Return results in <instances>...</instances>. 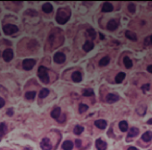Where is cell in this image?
<instances>
[{
	"mask_svg": "<svg viewBox=\"0 0 152 150\" xmlns=\"http://www.w3.org/2000/svg\"><path fill=\"white\" fill-rule=\"evenodd\" d=\"M71 16V11L69 8H60L57 10L56 16H55V20L58 24H65L66 22H68V20L70 19Z\"/></svg>",
	"mask_w": 152,
	"mask_h": 150,
	"instance_id": "obj_1",
	"label": "cell"
},
{
	"mask_svg": "<svg viewBox=\"0 0 152 150\" xmlns=\"http://www.w3.org/2000/svg\"><path fill=\"white\" fill-rule=\"evenodd\" d=\"M38 75H39V78L41 79L42 83L44 84H48L49 83V76H48V71L47 68L41 66L38 70Z\"/></svg>",
	"mask_w": 152,
	"mask_h": 150,
	"instance_id": "obj_2",
	"label": "cell"
},
{
	"mask_svg": "<svg viewBox=\"0 0 152 150\" xmlns=\"http://www.w3.org/2000/svg\"><path fill=\"white\" fill-rule=\"evenodd\" d=\"M18 30H19L18 26H16L14 24H6V25L3 26V31H4L5 35H11L12 36V35L16 33Z\"/></svg>",
	"mask_w": 152,
	"mask_h": 150,
	"instance_id": "obj_3",
	"label": "cell"
},
{
	"mask_svg": "<svg viewBox=\"0 0 152 150\" xmlns=\"http://www.w3.org/2000/svg\"><path fill=\"white\" fill-rule=\"evenodd\" d=\"M36 65V60L32 59V58H27V59H24L23 63H22V67L24 68V70H31L33 68V66Z\"/></svg>",
	"mask_w": 152,
	"mask_h": 150,
	"instance_id": "obj_4",
	"label": "cell"
},
{
	"mask_svg": "<svg viewBox=\"0 0 152 150\" xmlns=\"http://www.w3.org/2000/svg\"><path fill=\"white\" fill-rule=\"evenodd\" d=\"M2 56H3V59L5 62H11L13 59V57H14V51L11 48L5 49L3 51V53H2Z\"/></svg>",
	"mask_w": 152,
	"mask_h": 150,
	"instance_id": "obj_5",
	"label": "cell"
},
{
	"mask_svg": "<svg viewBox=\"0 0 152 150\" xmlns=\"http://www.w3.org/2000/svg\"><path fill=\"white\" fill-rule=\"evenodd\" d=\"M41 148L43 150H51L52 149V145H51V142L48 138H44L41 142Z\"/></svg>",
	"mask_w": 152,
	"mask_h": 150,
	"instance_id": "obj_6",
	"label": "cell"
},
{
	"mask_svg": "<svg viewBox=\"0 0 152 150\" xmlns=\"http://www.w3.org/2000/svg\"><path fill=\"white\" fill-rule=\"evenodd\" d=\"M66 60V55L63 52H57L54 54V62L57 64H63Z\"/></svg>",
	"mask_w": 152,
	"mask_h": 150,
	"instance_id": "obj_7",
	"label": "cell"
},
{
	"mask_svg": "<svg viewBox=\"0 0 152 150\" xmlns=\"http://www.w3.org/2000/svg\"><path fill=\"white\" fill-rule=\"evenodd\" d=\"M96 148H97L98 150H106V148H107V144H106L103 140L98 139V140L96 141Z\"/></svg>",
	"mask_w": 152,
	"mask_h": 150,
	"instance_id": "obj_8",
	"label": "cell"
},
{
	"mask_svg": "<svg viewBox=\"0 0 152 150\" xmlns=\"http://www.w3.org/2000/svg\"><path fill=\"white\" fill-rule=\"evenodd\" d=\"M72 80L74 83H80L82 80V75L80 72H74L72 74Z\"/></svg>",
	"mask_w": 152,
	"mask_h": 150,
	"instance_id": "obj_9",
	"label": "cell"
},
{
	"mask_svg": "<svg viewBox=\"0 0 152 150\" xmlns=\"http://www.w3.org/2000/svg\"><path fill=\"white\" fill-rule=\"evenodd\" d=\"M118 100H119V96H118L117 94L110 93V94H108V95L106 96V101H107L108 103H114V102H116V101H118Z\"/></svg>",
	"mask_w": 152,
	"mask_h": 150,
	"instance_id": "obj_10",
	"label": "cell"
},
{
	"mask_svg": "<svg viewBox=\"0 0 152 150\" xmlns=\"http://www.w3.org/2000/svg\"><path fill=\"white\" fill-rule=\"evenodd\" d=\"M113 10H114V6H113L112 3H109V2L103 3V5H102V12L103 13H110Z\"/></svg>",
	"mask_w": 152,
	"mask_h": 150,
	"instance_id": "obj_11",
	"label": "cell"
},
{
	"mask_svg": "<svg viewBox=\"0 0 152 150\" xmlns=\"http://www.w3.org/2000/svg\"><path fill=\"white\" fill-rule=\"evenodd\" d=\"M117 27H118V22H117L116 20L113 19V20L108 21V23H107V29H108V30L114 31V30L117 29Z\"/></svg>",
	"mask_w": 152,
	"mask_h": 150,
	"instance_id": "obj_12",
	"label": "cell"
},
{
	"mask_svg": "<svg viewBox=\"0 0 152 150\" xmlns=\"http://www.w3.org/2000/svg\"><path fill=\"white\" fill-rule=\"evenodd\" d=\"M52 10H53L52 4H50L49 2L44 3V4H43V6H42V11H43L44 13H46V14H50V13L52 12Z\"/></svg>",
	"mask_w": 152,
	"mask_h": 150,
	"instance_id": "obj_13",
	"label": "cell"
},
{
	"mask_svg": "<svg viewBox=\"0 0 152 150\" xmlns=\"http://www.w3.org/2000/svg\"><path fill=\"white\" fill-rule=\"evenodd\" d=\"M82 48H84V50H85V51L89 52V51H91V50L94 48V43H92L91 41H87V42L84 44Z\"/></svg>",
	"mask_w": 152,
	"mask_h": 150,
	"instance_id": "obj_14",
	"label": "cell"
},
{
	"mask_svg": "<svg viewBox=\"0 0 152 150\" xmlns=\"http://www.w3.org/2000/svg\"><path fill=\"white\" fill-rule=\"evenodd\" d=\"M95 125L99 128V129H104L106 126H107V123L105 120H97L95 121Z\"/></svg>",
	"mask_w": 152,
	"mask_h": 150,
	"instance_id": "obj_15",
	"label": "cell"
},
{
	"mask_svg": "<svg viewBox=\"0 0 152 150\" xmlns=\"http://www.w3.org/2000/svg\"><path fill=\"white\" fill-rule=\"evenodd\" d=\"M61 147H63L64 150H72L73 147H74V144L71 141H65L63 143V146Z\"/></svg>",
	"mask_w": 152,
	"mask_h": 150,
	"instance_id": "obj_16",
	"label": "cell"
},
{
	"mask_svg": "<svg viewBox=\"0 0 152 150\" xmlns=\"http://www.w3.org/2000/svg\"><path fill=\"white\" fill-rule=\"evenodd\" d=\"M51 117L53 118V119H58L59 118V116H60V108L59 107H55L54 110H52V112H51Z\"/></svg>",
	"mask_w": 152,
	"mask_h": 150,
	"instance_id": "obj_17",
	"label": "cell"
},
{
	"mask_svg": "<svg viewBox=\"0 0 152 150\" xmlns=\"http://www.w3.org/2000/svg\"><path fill=\"white\" fill-rule=\"evenodd\" d=\"M125 36H126V38H127V39H129V40H131V41H136V40H137L136 35H135L134 32H132V31L127 30V31L125 32Z\"/></svg>",
	"mask_w": 152,
	"mask_h": 150,
	"instance_id": "obj_18",
	"label": "cell"
},
{
	"mask_svg": "<svg viewBox=\"0 0 152 150\" xmlns=\"http://www.w3.org/2000/svg\"><path fill=\"white\" fill-rule=\"evenodd\" d=\"M119 128H120V130L123 131V132L127 131V130H128V123H127L126 121H121V122L119 123Z\"/></svg>",
	"mask_w": 152,
	"mask_h": 150,
	"instance_id": "obj_19",
	"label": "cell"
},
{
	"mask_svg": "<svg viewBox=\"0 0 152 150\" xmlns=\"http://www.w3.org/2000/svg\"><path fill=\"white\" fill-rule=\"evenodd\" d=\"M142 139H143V141H145V142H150V141L152 140V132H151V131H146V132L142 135Z\"/></svg>",
	"mask_w": 152,
	"mask_h": 150,
	"instance_id": "obj_20",
	"label": "cell"
},
{
	"mask_svg": "<svg viewBox=\"0 0 152 150\" xmlns=\"http://www.w3.org/2000/svg\"><path fill=\"white\" fill-rule=\"evenodd\" d=\"M124 78H125V73L120 72V73L117 74V76H116V83L117 84H121L124 80Z\"/></svg>",
	"mask_w": 152,
	"mask_h": 150,
	"instance_id": "obj_21",
	"label": "cell"
},
{
	"mask_svg": "<svg viewBox=\"0 0 152 150\" xmlns=\"http://www.w3.org/2000/svg\"><path fill=\"white\" fill-rule=\"evenodd\" d=\"M137 134H139V129H137L136 127H132V128H130L129 131H128V135H129L130 138L136 137Z\"/></svg>",
	"mask_w": 152,
	"mask_h": 150,
	"instance_id": "obj_22",
	"label": "cell"
},
{
	"mask_svg": "<svg viewBox=\"0 0 152 150\" xmlns=\"http://www.w3.org/2000/svg\"><path fill=\"white\" fill-rule=\"evenodd\" d=\"M109 60H110V58H109L108 56H104L103 58H101V59L99 60V66H101V67H104V66L108 65Z\"/></svg>",
	"mask_w": 152,
	"mask_h": 150,
	"instance_id": "obj_23",
	"label": "cell"
},
{
	"mask_svg": "<svg viewBox=\"0 0 152 150\" xmlns=\"http://www.w3.org/2000/svg\"><path fill=\"white\" fill-rule=\"evenodd\" d=\"M34 97H36V92H33V91H29V92L25 93V98L28 100H33Z\"/></svg>",
	"mask_w": 152,
	"mask_h": 150,
	"instance_id": "obj_24",
	"label": "cell"
},
{
	"mask_svg": "<svg viewBox=\"0 0 152 150\" xmlns=\"http://www.w3.org/2000/svg\"><path fill=\"white\" fill-rule=\"evenodd\" d=\"M124 66L127 68V69H130L131 67H132V62H131V59L129 58V57H124Z\"/></svg>",
	"mask_w": 152,
	"mask_h": 150,
	"instance_id": "obj_25",
	"label": "cell"
},
{
	"mask_svg": "<svg viewBox=\"0 0 152 150\" xmlns=\"http://www.w3.org/2000/svg\"><path fill=\"white\" fill-rule=\"evenodd\" d=\"M82 131H84V126L76 125L74 127V133L75 134H80V133H82Z\"/></svg>",
	"mask_w": 152,
	"mask_h": 150,
	"instance_id": "obj_26",
	"label": "cell"
},
{
	"mask_svg": "<svg viewBox=\"0 0 152 150\" xmlns=\"http://www.w3.org/2000/svg\"><path fill=\"white\" fill-rule=\"evenodd\" d=\"M49 95V90L48 89H42L41 90V92H40V98H45V97H47Z\"/></svg>",
	"mask_w": 152,
	"mask_h": 150,
	"instance_id": "obj_27",
	"label": "cell"
},
{
	"mask_svg": "<svg viewBox=\"0 0 152 150\" xmlns=\"http://www.w3.org/2000/svg\"><path fill=\"white\" fill-rule=\"evenodd\" d=\"M88 110H89V106H88L87 104H84V103H80V104H79V113H80V114L87 112Z\"/></svg>",
	"mask_w": 152,
	"mask_h": 150,
	"instance_id": "obj_28",
	"label": "cell"
},
{
	"mask_svg": "<svg viewBox=\"0 0 152 150\" xmlns=\"http://www.w3.org/2000/svg\"><path fill=\"white\" fill-rule=\"evenodd\" d=\"M87 31H88L89 37H91V39H95L96 38V32H95V30L93 28H88Z\"/></svg>",
	"mask_w": 152,
	"mask_h": 150,
	"instance_id": "obj_29",
	"label": "cell"
},
{
	"mask_svg": "<svg viewBox=\"0 0 152 150\" xmlns=\"http://www.w3.org/2000/svg\"><path fill=\"white\" fill-rule=\"evenodd\" d=\"M6 131V126L4 123H0V135H3Z\"/></svg>",
	"mask_w": 152,
	"mask_h": 150,
	"instance_id": "obj_30",
	"label": "cell"
},
{
	"mask_svg": "<svg viewBox=\"0 0 152 150\" xmlns=\"http://www.w3.org/2000/svg\"><path fill=\"white\" fill-rule=\"evenodd\" d=\"M82 95L84 96H93L94 95V91L93 90H85L84 91V93H82Z\"/></svg>",
	"mask_w": 152,
	"mask_h": 150,
	"instance_id": "obj_31",
	"label": "cell"
},
{
	"mask_svg": "<svg viewBox=\"0 0 152 150\" xmlns=\"http://www.w3.org/2000/svg\"><path fill=\"white\" fill-rule=\"evenodd\" d=\"M128 10H129V12H130L131 14H133V13L135 12V5H134L133 3H129V4H128Z\"/></svg>",
	"mask_w": 152,
	"mask_h": 150,
	"instance_id": "obj_32",
	"label": "cell"
},
{
	"mask_svg": "<svg viewBox=\"0 0 152 150\" xmlns=\"http://www.w3.org/2000/svg\"><path fill=\"white\" fill-rule=\"evenodd\" d=\"M75 146L77 147V148H80L81 147V141L80 140H76L75 141Z\"/></svg>",
	"mask_w": 152,
	"mask_h": 150,
	"instance_id": "obj_33",
	"label": "cell"
},
{
	"mask_svg": "<svg viewBox=\"0 0 152 150\" xmlns=\"http://www.w3.org/2000/svg\"><path fill=\"white\" fill-rule=\"evenodd\" d=\"M4 104H5V101H4V99L0 97V108H1V107H3V106H4Z\"/></svg>",
	"mask_w": 152,
	"mask_h": 150,
	"instance_id": "obj_34",
	"label": "cell"
},
{
	"mask_svg": "<svg viewBox=\"0 0 152 150\" xmlns=\"http://www.w3.org/2000/svg\"><path fill=\"white\" fill-rule=\"evenodd\" d=\"M142 89H143V91H148V90L150 89V85H149V84H147V85L143 86V87H142Z\"/></svg>",
	"mask_w": 152,
	"mask_h": 150,
	"instance_id": "obj_35",
	"label": "cell"
},
{
	"mask_svg": "<svg viewBox=\"0 0 152 150\" xmlns=\"http://www.w3.org/2000/svg\"><path fill=\"white\" fill-rule=\"evenodd\" d=\"M65 120H66V116H65V115H64V116H61V117H60V119H57V121H58L59 123L65 122Z\"/></svg>",
	"mask_w": 152,
	"mask_h": 150,
	"instance_id": "obj_36",
	"label": "cell"
},
{
	"mask_svg": "<svg viewBox=\"0 0 152 150\" xmlns=\"http://www.w3.org/2000/svg\"><path fill=\"white\" fill-rule=\"evenodd\" d=\"M13 115H14V110L13 108H10L8 111V116H13Z\"/></svg>",
	"mask_w": 152,
	"mask_h": 150,
	"instance_id": "obj_37",
	"label": "cell"
},
{
	"mask_svg": "<svg viewBox=\"0 0 152 150\" xmlns=\"http://www.w3.org/2000/svg\"><path fill=\"white\" fill-rule=\"evenodd\" d=\"M147 70H148V72H150V73H152V65H150L148 68H147Z\"/></svg>",
	"mask_w": 152,
	"mask_h": 150,
	"instance_id": "obj_38",
	"label": "cell"
},
{
	"mask_svg": "<svg viewBox=\"0 0 152 150\" xmlns=\"http://www.w3.org/2000/svg\"><path fill=\"white\" fill-rule=\"evenodd\" d=\"M127 150H139L137 148H135V147H129Z\"/></svg>",
	"mask_w": 152,
	"mask_h": 150,
	"instance_id": "obj_39",
	"label": "cell"
},
{
	"mask_svg": "<svg viewBox=\"0 0 152 150\" xmlns=\"http://www.w3.org/2000/svg\"><path fill=\"white\" fill-rule=\"evenodd\" d=\"M148 124H152V119H150V120H148V122H147Z\"/></svg>",
	"mask_w": 152,
	"mask_h": 150,
	"instance_id": "obj_40",
	"label": "cell"
},
{
	"mask_svg": "<svg viewBox=\"0 0 152 150\" xmlns=\"http://www.w3.org/2000/svg\"><path fill=\"white\" fill-rule=\"evenodd\" d=\"M149 40H150V43H151V45H152V36L149 37Z\"/></svg>",
	"mask_w": 152,
	"mask_h": 150,
	"instance_id": "obj_41",
	"label": "cell"
}]
</instances>
